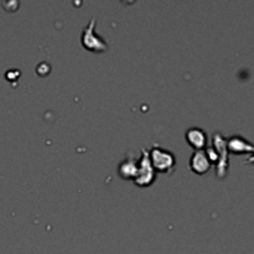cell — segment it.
Wrapping results in <instances>:
<instances>
[{
	"instance_id": "6da1fadb",
	"label": "cell",
	"mask_w": 254,
	"mask_h": 254,
	"mask_svg": "<svg viewBox=\"0 0 254 254\" xmlns=\"http://www.w3.org/2000/svg\"><path fill=\"white\" fill-rule=\"evenodd\" d=\"M149 158L156 173L171 174L174 173L176 166V156L173 151L163 148L159 144H154L151 150L149 151Z\"/></svg>"
},
{
	"instance_id": "7a4b0ae2",
	"label": "cell",
	"mask_w": 254,
	"mask_h": 254,
	"mask_svg": "<svg viewBox=\"0 0 254 254\" xmlns=\"http://www.w3.org/2000/svg\"><path fill=\"white\" fill-rule=\"evenodd\" d=\"M97 21L94 17H92L89 20L88 24L83 27L81 34V44L87 51L91 52H97V54H101V52H106L109 50V45L107 44L106 40L102 36H99L96 31Z\"/></svg>"
},
{
	"instance_id": "3957f363",
	"label": "cell",
	"mask_w": 254,
	"mask_h": 254,
	"mask_svg": "<svg viewBox=\"0 0 254 254\" xmlns=\"http://www.w3.org/2000/svg\"><path fill=\"white\" fill-rule=\"evenodd\" d=\"M156 171L154 170L153 165L150 163V158H149V151L146 149H140V158L138 159V174L136 178L134 179L133 183L135 184L138 188H149L153 185L156 180Z\"/></svg>"
},
{
	"instance_id": "277c9868",
	"label": "cell",
	"mask_w": 254,
	"mask_h": 254,
	"mask_svg": "<svg viewBox=\"0 0 254 254\" xmlns=\"http://www.w3.org/2000/svg\"><path fill=\"white\" fill-rule=\"evenodd\" d=\"M212 146L216 150L218 160L216 163V175L218 179H223L227 175L228 171V149L227 139L220 133H213L212 135Z\"/></svg>"
},
{
	"instance_id": "5b68a950",
	"label": "cell",
	"mask_w": 254,
	"mask_h": 254,
	"mask_svg": "<svg viewBox=\"0 0 254 254\" xmlns=\"http://www.w3.org/2000/svg\"><path fill=\"white\" fill-rule=\"evenodd\" d=\"M185 139L186 141H188L189 145H190L195 151L205 150V149L207 148V133H206L202 128H198V127L189 128L185 133Z\"/></svg>"
},
{
	"instance_id": "8992f818",
	"label": "cell",
	"mask_w": 254,
	"mask_h": 254,
	"mask_svg": "<svg viewBox=\"0 0 254 254\" xmlns=\"http://www.w3.org/2000/svg\"><path fill=\"white\" fill-rule=\"evenodd\" d=\"M189 166H190V170L196 175H205L206 173L210 171L212 164L206 155L205 150H197L193 151L192 155H191Z\"/></svg>"
},
{
	"instance_id": "52a82bcc",
	"label": "cell",
	"mask_w": 254,
	"mask_h": 254,
	"mask_svg": "<svg viewBox=\"0 0 254 254\" xmlns=\"http://www.w3.org/2000/svg\"><path fill=\"white\" fill-rule=\"evenodd\" d=\"M136 174H138V159L131 153H128L124 160L121 161V164L118 165L119 178L123 180L134 181Z\"/></svg>"
},
{
	"instance_id": "ba28073f",
	"label": "cell",
	"mask_w": 254,
	"mask_h": 254,
	"mask_svg": "<svg viewBox=\"0 0 254 254\" xmlns=\"http://www.w3.org/2000/svg\"><path fill=\"white\" fill-rule=\"evenodd\" d=\"M227 149L232 154L236 155H241V154L246 153H253L254 154V145L251 144L246 138L241 135H233L227 139Z\"/></svg>"
},
{
	"instance_id": "9c48e42d",
	"label": "cell",
	"mask_w": 254,
	"mask_h": 254,
	"mask_svg": "<svg viewBox=\"0 0 254 254\" xmlns=\"http://www.w3.org/2000/svg\"><path fill=\"white\" fill-rule=\"evenodd\" d=\"M246 164H254V155L251 156V158L246 161Z\"/></svg>"
}]
</instances>
